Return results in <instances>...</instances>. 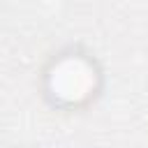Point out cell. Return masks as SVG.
Segmentation results:
<instances>
[{
  "instance_id": "cell-1",
  "label": "cell",
  "mask_w": 148,
  "mask_h": 148,
  "mask_svg": "<svg viewBox=\"0 0 148 148\" xmlns=\"http://www.w3.org/2000/svg\"><path fill=\"white\" fill-rule=\"evenodd\" d=\"M95 79L97 72L88 58L79 53H65L49 72V95L62 104H79L95 90Z\"/></svg>"
}]
</instances>
